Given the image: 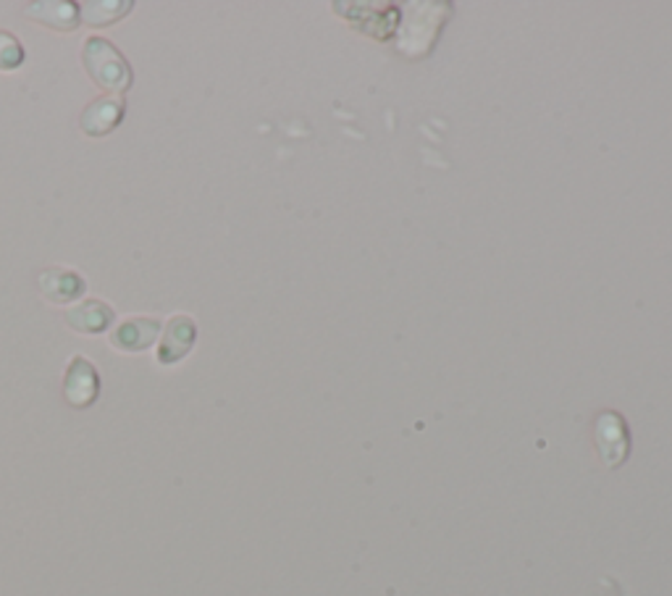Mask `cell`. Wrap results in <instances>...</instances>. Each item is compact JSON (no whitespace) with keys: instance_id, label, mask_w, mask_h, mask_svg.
Here are the masks:
<instances>
[{"instance_id":"cell-1","label":"cell","mask_w":672,"mask_h":596,"mask_svg":"<svg viewBox=\"0 0 672 596\" xmlns=\"http://www.w3.org/2000/svg\"><path fill=\"white\" fill-rule=\"evenodd\" d=\"M85 66L87 72H90V77L95 79V85L106 87V90L121 93L132 85V72H129V66L123 64L119 51L100 37H93L90 43H87Z\"/></svg>"},{"instance_id":"cell-2","label":"cell","mask_w":672,"mask_h":596,"mask_svg":"<svg viewBox=\"0 0 672 596\" xmlns=\"http://www.w3.org/2000/svg\"><path fill=\"white\" fill-rule=\"evenodd\" d=\"M100 381L90 360L74 358L64 376V397L72 408H90L98 400Z\"/></svg>"},{"instance_id":"cell-3","label":"cell","mask_w":672,"mask_h":596,"mask_svg":"<svg viewBox=\"0 0 672 596\" xmlns=\"http://www.w3.org/2000/svg\"><path fill=\"white\" fill-rule=\"evenodd\" d=\"M195 321H192L189 315H174V318L169 321L166 334H163L161 347H158V362H163V366L180 362L184 355L189 353L192 345H195Z\"/></svg>"},{"instance_id":"cell-4","label":"cell","mask_w":672,"mask_h":596,"mask_svg":"<svg viewBox=\"0 0 672 596\" xmlns=\"http://www.w3.org/2000/svg\"><path fill=\"white\" fill-rule=\"evenodd\" d=\"M596 442H599L601 457H605L607 465L617 468L620 463H626L630 440H628L626 421H622L620 415L605 413L599 418V423H596Z\"/></svg>"},{"instance_id":"cell-5","label":"cell","mask_w":672,"mask_h":596,"mask_svg":"<svg viewBox=\"0 0 672 596\" xmlns=\"http://www.w3.org/2000/svg\"><path fill=\"white\" fill-rule=\"evenodd\" d=\"M158 328H161V324L155 318L123 321L119 328L111 332V345L121 353H142L155 342Z\"/></svg>"},{"instance_id":"cell-6","label":"cell","mask_w":672,"mask_h":596,"mask_svg":"<svg viewBox=\"0 0 672 596\" xmlns=\"http://www.w3.org/2000/svg\"><path fill=\"white\" fill-rule=\"evenodd\" d=\"M40 292H43L51 303H72V300L85 294V279L66 269H47L40 273Z\"/></svg>"},{"instance_id":"cell-7","label":"cell","mask_w":672,"mask_h":596,"mask_svg":"<svg viewBox=\"0 0 672 596\" xmlns=\"http://www.w3.org/2000/svg\"><path fill=\"white\" fill-rule=\"evenodd\" d=\"M66 321L74 332L100 334L111 326L113 311L111 305L100 303V300H85V303H79L77 307H72V311L66 313Z\"/></svg>"},{"instance_id":"cell-8","label":"cell","mask_w":672,"mask_h":596,"mask_svg":"<svg viewBox=\"0 0 672 596\" xmlns=\"http://www.w3.org/2000/svg\"><path fill=\"white\" fill-rule=\"evenodd\" d=\"M121 113H123L121 100L100 98V100H95L85 113H82V129H85L87 134L100 137V134L111 132V129L119 124Z\"/></svg>"},{"instance_id":"cell-9","label":"cell","mask_w":672,"mask_h":596,"mask_svg":"<svg viewBox=\"0 0 672 596\" xmlns=\"http://www.w3.org/2000/svg\"><path fill=\"white\" fill-rule=\"evenodd\" d=\"M30 13L26 17L34 19V22H43L56 26V30H72L74 24H77V6L74 3H32Z\"/></svg>"},{"instance_id":"cell-10","label":"cell","mask_w":672,"mask_h":596,"mask_svg":"<svg viewBox=\"0 0 672 596\" xmlns=\"http://www.w3.org/2000/svg\"><path fill=\"white\" fill-rule=\"evenodd\" d=\"M85 6L93 11H100V13H95V17L85 19V22L93 24V26L111 24V22H116V19H121L129 9H132V3H85Z\"/></svg>"},{"instance_id":"cell-11","label":"cell","mask_w":672,"mask_h":596,"mask_svg":"<svg viewBox=\"0 0 672 596\" xmlns=\"http://www.w3.org/2000/svg\"><path fill=\"white\" fill-rule=\"evenodd\" d=\"M24 61V47L9 32H0V68H17Z\"/></svg>"}]
</instances>
